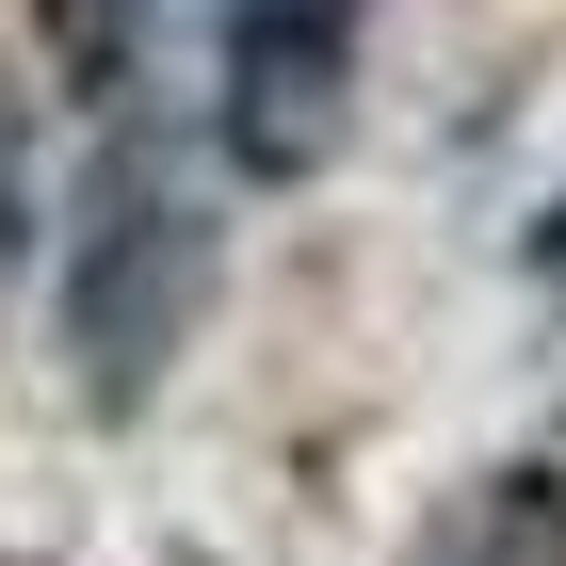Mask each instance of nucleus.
<instances>
[{"instance_id":"obj_2","label":"nucleus","mask_w":566,"mask_h":566,"mask_svg":"<svg viewBox=\"0 0 566 566\" xmlns=\"http://www.w3.org/2000/svg\"><path fill=\"white\" fill-rule=\"evenodd\" d=\"M356 82H373V0H211L195 146L227 163V195H307L356 146Z\"/></svg>"},{"instance_id":"obj_4","label":"nucleus","mask_w":566,"mask_h":566,"mask_svg":"<svg viewBox=\"0 0 566 566\" xmlns=\"http://www.w3.org/2000/svg\"><path fill=\"white\" fill-rule=\"evenodd\" d=\"M405 566H566V453H518V470L453 485L405 534Z\"/></svg>"},{"instance_id":"obj_1","label":"nucleus","mask_w":566,"mask_h":566,"mask_svg":"<svg viewBox=\"0 0 566 566\" xmlns=\"http://www.w3.org/2000/svg\"><path fill=\"white\" fill-rule=\"evenodd\" d=\"M211 275H227V163L163 130V97L114 114L49 211V373L97 437H130L146 405L178 389V356L211 324Z\"/></svg>"},{"instance_id":"obj_6","label":"nucleus","mask_w":566,"mask_h":566,"mask_svg":"<svg viewBox=\"0 0 566 566\" xmlns=\"http://www.w3.org/2000/svg\"><path fill=\"white\" fill-rule=\"evenodd\" d=\"M534 292L566 307V195H551V211H534Z\"/></svg>"},{"instance_id":"obj_3","label":"nucleus","mask_w":566,"mask_h":566,"mask_svg":"<svg viewBox=\"0 0 566 566\" xmlns=\"http://www.w3.org/2000/svg\"><path fill=\"white\" fill-rule=\"evenodd\" d=\"M33 49H49V97L114 130L163 97V49H178V0H33Z\"/></svg>"},{"instance_id":"obj_5","label":"nucleus","mask_w":566,"mask_h":566,"mask_svg":"<svg viewBox=\"0 0 566 566\" xmlns=\"http://www.w3.org/2000/svg\"><path fill=\"white\" fill-rule=\"evenodd\" d=\"M49 211H65V195H49V97L0 65V307L49 292Z\"/></svg>"}]
</instances>
